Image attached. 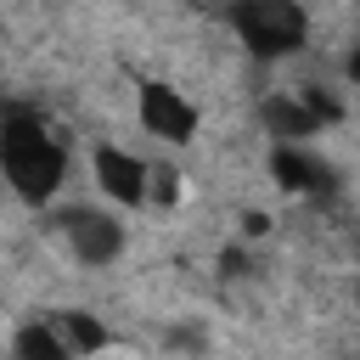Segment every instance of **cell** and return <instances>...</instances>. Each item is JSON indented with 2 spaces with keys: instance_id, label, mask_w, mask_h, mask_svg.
I'll return each instance as SVG.
<instances>
[{
  "instance_id": "3957f363",
  "label": "cell",
  "mask_w": 360,
  "mask_h": 360,
  "mask_svg": "<svg viewBox=\"0 0 360 360\" xmlns=\"http://www.w3.org/2000/svg\"><path fill=\"white\" fill-rule=\"evenodd\" d=\"M141 124H146V135H158V141H191L197 135V107L174 90V84H141Z\"/></svg>"
},
{
  "instance_id": "5b68a950",
  "label": "cell",
  "mask_w": 360,
  "mask_h": 360,
  "mask_svg": "<svg viewBox=\"0 0 360 360\" xmlns=\"http://www.w3.org/2000/svg\"><path fill=\"white\" fill-rule=\"evenodd\" d=\"M96 180L112 202H146V163L124 146H96Z\"/></svg>"
},
{
  "instance_id": "9c48e42d",
  "label": "cell",
  "mask_w": 360,
  "mask_h": 360,
  "mask_svg": "<svg viewBox=\"0 0 360 360\" xmlns=\"http://www.w3.org/2000/svg\"><path fill=\"white\" fill-rule=\"evenodd\" d=\"M51 326H56V338L68 343V354H96V349L107 343V332H101V321H90V315H79V309H62V315H51Z\"/></svg>"
},
{
  "instance_id": "52a82bcc",
  "label": "cell",
  "mask_w": 360,
  "mask_h": 360,
  "mask_svg": "<svg viewBox=\"0 0 360 360\" xmlns=\"http://www.w3.org/2000/svg\"><path fill=\"white\" fill-rule=\"evenodd\" d=\"M259 118H264V129L281 141V146H298V141H309L321 124H315V112L304 107V96H270L264 107H259Z\"/></svg>"
},
{
  "instance_id": "7a4b0ae2",
  "label": "cell",
  "mask_w": 360,
  "mask_h": 360,
  "mask_svg": "<svg viewBox=\"0 0 360 360\" xmlns=\"http://www.w3.org/2000/svg\"><path fill=\"white\" fill-rule=\"evenodd\" d=\"M231 28L253 56H292L304 45V34H309V17L292 0H236Z\"/></svg>"
},
{
  "instance_id": "277c9868",
  "label": "cell",
  "mask_w": 360,
  "mask_h": 360,
  "mask_svg": "<svg viewBox=\"0 0 360 360\" xmlns=\"http://www.w3.org/2000/svg\"><path fill=\"white\" fill-rule=\"evenodd\" d=\"M62 231H68V242H73V253H79L84 264H112L118 248H124V225H118L112 214L73 208V214L62 219Z\"/></svg>"
},
{
  "instance_id": "ba28073f",
  "label": "cell",
  "mask_w": 360,
  "mask_h": 360,
  "mask_svg": "<svg viewBox=\"0 0 360 360\" xmlns=\"http://www.w3.org/2000/svg\"><path fill=\"white\" fill-rule=\"evenodd\" d=\"M11 354H17V360H73L51 321H28V326L11 338Z\"/></svg>"
},
{
  "instance_id": "6da1fadb",
  "label": "cell",
  "mask_w": 360,
  "mask_h": 360,
  "mask_svg": "<svg viewBox=\"0 0 360 360\" xmlns=\"http://www.w3.org/2000/svg\"><path fill=\"white\" fill-rule=\"evenodd\" d=\"M0 169H6V180H11V191H17L22 202H45V197H56V186H62V174H68V158H62V146L45 135V124H34V118H6V124H0Z\"/></svg>"
},
{
  "instance_id": "8992f818",
  "label": "cell",
  "mask_w": 360,
  "mask_h": 360,
  "mask_svg": "<svg viewBox=\"0 0 360 360\" xmlns=\"http://www.w3.org/2000/svg\"><path fill=\"white\" fill-rule=\"evenodd\" d=\"M270 174L281 180V191H304V197L332 191V169H326L315 152H304V141H298V146H276V152H270Z\"/></svg>"
},
{
  "instance_id": "8fae6325",
  "label": "cell",
  "mask_w": 360,
  "mask_h": 360,
  "mask_svg": "<svg viewBox=\"0 0 360 360\" xmlns=\"http://www.w3.org/2000/svg\"><path fill=\"white\" fill-rule=\"evenodd\" d=\"M349 79H360V45L349 51Z\"/></svg>"
},
{
  "instance_id": "30bf717a",
  "label": "cell",
  "mask_w": 360,
  "mask_h": 360,
  "mask_svg": "<svg viewBox=\"0 0 360 360\" xmlns=\"http://www.w3.org/2000/svg\"><path fill=\"white\" fill-rule=\"evenodd\" d=\"M174 197H180V180H174V169H146V202L169 208Z\"/></svg>"
}]
</instances>
